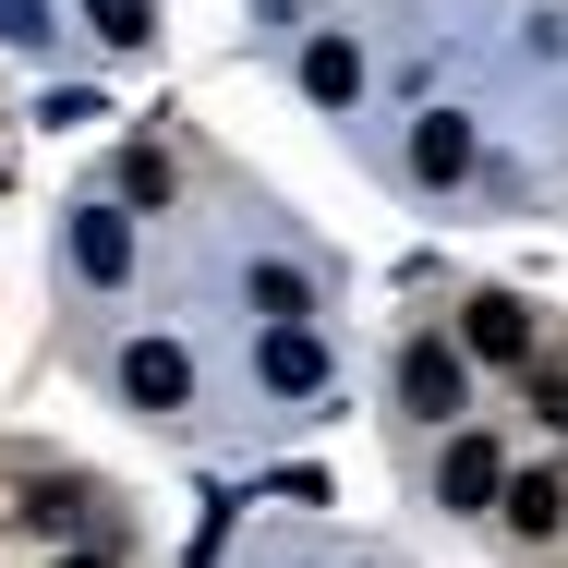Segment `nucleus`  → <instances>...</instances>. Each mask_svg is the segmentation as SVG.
Instances as JSON below:
<instances>
[{"mask_svg":"<svg viewBox=\"0 0 568 568\" xmlns=\"http://www.w3.org/2000/svg\"><path fill=\"white\" fill-rule=\"evenodd\" d=\"M121 399H133V412H194V351L182 339H133L121 351Z\"/></svg>","mask_w":568,"mask_h":568,"instance_id":"f257e3e1","label":"nucleus"},{"mask_svg":"<svg viewBox=\"0 0 568 568\" xmlns=\"http://www.w3.org/2000/svg\"><path fill=\"white\" fill-rule=\"evenodd\" d=\"M399 399H412L424 424H459V412H471V375H459V351H448V339H412V351H399Z\"/></svg>","mask_w":568,"mask_h":568,"instance_id":"f03ea898","label":"nucleus"},{"mask_svg":"<svg viewBox=\"0 0 568 568\" xmlns=\"http://www.w3.org/2000/svg\"><path fill=\"white\" fill-rule=\"evenodd\" d=\"M459 351H484V363H532V303H520V291H471Z\"/></svg>","mask_w":568,"mask_h":568,"instance_id":"7ed1b4c3","label":"nucleus"},{"mask_svg":"<svg viewBox=\"0 0 568 568\" xmlns=\"http://www.w3.org/2000/svg\"><path fill=\"white\" fill-rule=\"evenodd\" d=\"M436 496H448V508H496V496H508L496 448H484V436H448V459H436Z\"/></svg>","mask_w":568,"mask_h":568,"instance_id":"20e7f679","label":"nucleus"},{"mask_svg":"<svg viewBox=\"0 0 568 568\" xmlns=\"http://www.w3.org/2000/svg\"><path fill=\"white\" fill-rule=\"evenodd\" d=\"M254 375H266V387H291V399H303V387H327V351L303 339V327H266V339H254Z\"/></svg>","mask_w":568,"mask_h":568,"instance_id":"39448f33","label":"nucleus"},{"mask_svg":"<svg viewBox=\"0 0 568 568\" xmlns=\"http://www.w3.org/2000/svg\"><path fill=\"white\" fill-rule=\"evenodd\" d=\"M412 170H424V182H459V170H471V121L424 110V121H412Z\"/></svg>","mask_w":568,"mask_h":568,"instance_id":"423d86ee","label":"nucleus"},{"mask_svg":"<svg viewBox=\"0 0 568 568\" xmlns=\"http://www.w3.org/2000/svg\"><path fill=\"white\" fill-rule=\"evenodd\" d=\"M508 532H520V545L568 532V484H557V471H520V484H508Z\"/></svg>","mask_w":568,"mask_h":568,"instance_id":"0eeeda50","label":"nucleus"},{"mask_svg":"<svg viewBox=\"0 0 568 568\" xmlns=\"http://www.w3.org/2000/svg\"><path fill=\"white\" fill-rule=\"evenodd\" d=\"M303 85H315L327 110H351V98H363V49H351V37H315V49H303Z\"/></svg>","mask_w":568,"mask_h":568,"instance_id":"6e6552de","label":"nucleus"},{"mask_svg":"<svg viewBox=\"0 0 568 568\" xmlns=\"http://www.w3.org/2000/svg\"><path fill=\"white\" fill-rule=\"evenodd\" d=\"M254 303H266V327H303V315H315V291H303L291 266H254Z\"/></svg>","mask_w":568,"mask_h":568,"instance_id":"1a4fd4ad","label":"nucleus"},{"mask_svg":"<svg viewBox=\"0 0 568 568\" xmlns=\"http://www.w3.org/2000/svg\"><path fill=\"white\" fill-rule=\"evenodd\" d=\"M85 24H98L110 49H145V37H158V12H145V0H85Z\"/></svg>","mask_w":568,"mask_h":568,"instance_id":"9d476101","label":"nucleus"},{"mask_svg":"<svg viewBox=\"0 0 568 568\" xmlns=\"http://www.w3.org/2000/svg\"><path fill=\"white\" fill-rule=\"evenodd\" d=\"M121 254H133L121 219H85V230H73V266H85V278H121Z\"/></svg>","mask_w":568,"mask_h":568,"instance_id":"9b49d317","label":"nucleus"},{"mask_svg":"<svg viewBox=\"0 0 568 568\" xmlns=\"http://www.w3.org/2000/svg\"><path fill=\"white\" fill-rule=\"evenodd\" d=\"M0 37H12V49H37V37H49V12H37V0H0Z\"/></svg>","mask_w":568,"mask_h":568,"instance_id":"f8f14e48","label":"nucleus"},{"mask_svg":"<svg viewBox=\"0 0 568 568\" xmlns=\"http://www.w3.org/2000/svg\"><path fill=\"white\" fill-rule=\"evenodd\" d=\"M532 412H545V424L568 436V375H532Z\"/></svg>","mask_w":568,"mask_h":568,"instance_id":"ddd939ff","label":"nucleus"},{"mask_svg":"<svg viewBox=\"0 0 568 568\" xmlns=\"http://www.w3.org/2000/svg\"><path fill=\"white\" fill-rule=\"evenodd\" d=\"M61 568H110V557H61Z\"/></svg>","mask_w":568,"mask_h":568,"instance_id":"4468645a","label":"nucleus"}]
</instances>
